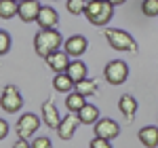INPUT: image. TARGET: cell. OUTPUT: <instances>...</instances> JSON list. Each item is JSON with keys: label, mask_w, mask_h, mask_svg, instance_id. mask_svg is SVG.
<instances>
[{"label": "cell", "mask_w": 158, "mask_h": 148, "mask_svg": "<svg viewBox=\"0 0 158 148\" xmlns=\"http://www.w3.org/2000/svg\"><path fill=\"white\" fill-rule=\"evenodd\" d=\"M61 45H63V38H61L59 30H40L34 36V51L44 59L53 55L55 51H59Z\"/></svg>", "instance_id": "6da1fadb"}, {"label": "cell", "mask_w": 158, "mask_h": 148, "mask_svg": "<svg viewBox=\"0 0 158 148\" xmlns=\"http://www.w3.org/2000/svg\"><path fill=\"white\" fill-rule=\"evenodd\" d=\"M85 15H86V19H89L93 25L103 28V25H108L110 19L114 17V4H110L108 0H95V2H89V4H86Z\"/></svg>", "instance_id": "7a4b0ae2"}, {"label": "cell", "mask_w": 158, "mask_h": 148, "mask_svg": "<svg viewBox=\"0 0 158 148\" xmlns=\"http://www.w3.org/2000/svg\"><path fill=\"white\" fill-rule=\"evenodd\" d=\"M106 40L110 47L116 51H124V53H137V42L135 38L124 32V30H106Z\"/></svg>", "instance_id": "3957f363"}, {"label": "cell", "mask_w": 158, "mask_h": 148, "mask_svg": "<svg viewBox=\"0 0 158 148\" xmlns=\"http://www.w3.org/2000/svg\"><path fill=\"white\" fill-rule=\"evenodd\" d=\"M103 76L110 85H122L129 76V66L122 62V59H114V62L106 63L103 68Z\"/></svg>", "instance_id": "277c9868"}, {"label": "cell", "mask_w": 158, "mask_h": 148, "mask_svg": "<svg viewBox=\"0 0 158 148\" xmlns=\"http://www.w3.org/2000/svg\"><path fill=\"white\" fill-rule=\"evenodd\" d=\"M0 106H2V110L9 112V114L21 110V106H23V98L19 95V91H17V87H15V85H6L4 89H2Z\"/></svg>", "instance_id": "5b68a950"}, {"label": "cell", "mask_w": 158, "mask_h": 148, "mask_svg": "<svg viewBox=\"0 0 158 148\" xmlns=\"http://www.w3.org/2000/svg\"><path fill=\"white\" fill-rule=\"evenodd\" d=\"M38 127H40V119H38L36 114H32V112H25L19 116V121L15 125V129H17V136L21 137V140H27L30 136H34L38 131Z\"/></svg>", "instance_id": "8992f818"}, {"label": "cell", "mask_w": 158, "mask_h": 148, "mask_svg": "<svg viewBox=\"0 0 158 148\" xmlns=\"http://www.w3.org/2000/svg\"><path fill=\"white\" fill-rule=\"evenodd\" d=\"M86 47H89V40L85 36H80V34H76V36H70L65 42H63V51L74 57V59H78V57H82L86 53Z\"/></svg>", "instance_id": "52a82bcc"}, {"label": "cell", "mask_w": 158, "mask_h": 148, "mask_svg": "<svg viewBox=\"0 0 158 148\" xmlns=\"http://www.w3.org/2000/svg\"><path fill=\"white\" fill-rule=\"evenodd\" d=\"M120 136V127L116 121L112 119H99V123H95V137H103V140H114Z\"/></svg>", "instance_id": "ba28073f"}, {"label": "cell", "mask_w": 158, "mask_h": 148, "mask_svg": "<svg viewBox=\"0 0 158 148\" xmlns=\"http://www.w3.org/2000/svg\"><path fill=\"white\" fill-rule=\"evenodd\" d=\"M40 11H42V7H40L38 0H21V2H19V17H21L23 24L36 21Z\"/></svg>", "instance_id": "9c48e42d"}, {"label": "cell", "mask_w": 158, "mask_h": 148, "mask_svg": "<svg viewBox=\"0 0 158 148\" xmlns=\"http://www.w3.org/2000/svg\"><path fill=\"white\" fill-rule=\"evenodd\" d=\"M61 121H63V119L59 116V110H57V106L53 104V99H47V102L42 104V123L47 125L49 129H59Z\"/></svg>", "instance_id": "30bf717a"}, {"label": "cell", "mask_w": 158, "mask_h": 148, "mask_svg": "<svg viewBox=\"0 0 158 148\" xmlns=\"http://www.w3.org/2000/svg\"><path fill=\"white\" fill-rule=\"evenodd\" d=\"M78 125H82L80 119H78V114H76V112H70V114L63 116L59 129H57V133H59L61 140H72L74 133H76V129H78Z\"/></svg>", "instance_id": "8fae6325"}, {"label": "cell", "mask_w": 158, "mask_h": 148, "mask_svg": "<svg viewBox=\"0 0 158 148\" xmlns=\"http://www.w3.org/2000/svg\"><path fill=\"white\" fill-rule=\"evenodd\" d=\"M47 63H49V68L55 74H63V72H68V68H70L72 59H70V55H68L65 51H55L53 55L47 57Z\"/></svg>", "instance_id": "7c38bea8"}, {"label": "cell", "mask_w": 158, "mask_h": 148, "mask_svg": "<svg viewBox=\"0 0 158 148\" xmlns=\"http://www.w3.org/2000/svg\"><path fill=\"white\" fill-rule=\"evenodd\" d=\"M36 24L40 25V30H55V25L59 24V15L53 7H42Z\"/></svg>", "instance_id": "4fadbf2b"}, {"label": "cell", "mask_w": 158, "mask_h": 148, "mask_svg": "<svg viewBox=\"0 0 158 148\" xmlns=\"http://www.w3.org/2000/svg\"><path fill=\"white\" fill-rule=\"evenodd\" d=\"M137 137H139V142L146 148H156L158 146V127H154V125L141 127L139 133H137Z\"/></svg>", "instance_id": "5bb4252c"}, {"label": "cell", "mask_w": 158, "mask_h": 148, "mask_svg": "<svg viewBox=\"0 0 158 148\" xmlns=\"http://www.w3.org/2000/svg\"><path fill=\"white\" fill-rule=\"evenodd\" d=\"M118 110L124 114V119L131 123L133 121V116H135V112H137V99L133 98V95H122L120 99H118Z\"/></svg>", "instance_id": "9a60e30c"}, {"label": "cell", "mask_w": 158, "mask_h": 148, "mask_svg": "<svg viewBox=\"0 0 158 148\" xmlns=\"http://www.w3.org/2000/svg\"><path fill=\"white\" fill-rule=\"evenodd\" d=\"M53 87H55V91H59V93H72L74 87H76V83L63 72V74H55V78H53Z\"/></svg>", "instance_id": "2e32d148"}, {"label": "cell", "mask_w": 158, "mask_h": 148, "mask_svg": "<svg viewBox=\"0 0 158 148\" xmlns=\"http://www.w3.org/2000/svg\"><path fill=\"white\" fill-rule=\"evenodd\" d=\"M78 119L82 125H93V123H99V108L93 106V104H86L82 110L78 112Z\"/></svg>", "instance_id": "e0dca14e"}, {"label": "cell", "mask_w": 158, "mask_h": 148, "mask_svg": "<svg viewBox=\"0 0 158 148\" xmlns=\"http://www.w3.org/2000/svg\"><path fill=\"white\" fill-rule=\"evenodd\" d=\"M86 106V98L85 95H80V93H76V91H72V93H68V98H65V108L70 112H78L82 110Z\"/></svg>", "instance_id": "ac0fdd59"}, {"label": "cell", "mask_w": 158, "mask_h": 148, "mask_svg": "<svg viewBox=\"0 0 158 148\" xmlns=\"http://www.w3.org/2000/svg\"><path fill=\"white\" fill-rule=\"evenodd\" d=\"M68 76L72 78L74 83H80V81H85L86 78V63H82L80 59H74L70 63V68H68Z\"/></svg>", "instance_id": "d6986e66"}, {"label": "cell", "mask_w": 158, "mask_h": 148, "mask_svg": "<svg viewBox=\"0 0 158 148\" xmlns=\"http://www.w3.org/2000/svg\"><path fill=\"white\" fill-rule=\"evenodd\" d=\"M15 15H19V2L17 0H0V17L11 19Z\"/></svg>", "instance_id": "ffe728a7"}, {"label": "cell", "mask_w": 158, "mask_h": 148, "mask_svg": "<svg viewBox=\"0 0 158 148\" xmlns=\"http://www.w3.org/2000/svg\"><path fill=\"white\" fill-rule=\"evenodd\" d=\"M74 91L80 93V95H85V98H89V95H93V93L97 91V83L91 81V78H85V81H80V83H76Z\"/></svg>", "instance_id": "44dd1931"}, {"label": "cell", "mask_w": 158, "mask_h": 148, "mask_svg": "<svg viewBox=\"0 0 158 148\" xmlns=\"http://www.w3.org/2000/svg\"><path fill=\"white\" fill-rule=\"evenodd\" d=\"M86 0H68L65 2V7H68V11L72 13V15H82L86 11Z\"/></svg>", "instance_id": "7402d4cb"}, {"label": "cell", "mask_w": 158, "mask_h": 148, "mask_svg": "<svg viewBox=\"0 0 158 148\" xmlns=\"http://www.w3.org/2000/svg\"><path fill=\"white\" fill-rule=\"evenodd\" d=\"M141 13L146 17H156L158 15V0H143L141 2Z\"/></svg>", "instance_id": "603a6c76"}, {"label": "cell", "mask_w": 158, "mask_h": 148, "mask_svg": "<svg viewBox=\"0 0 158 148\" xmlns=\"http://www.w3.org/2000/svg\"><path fill=\"white\" fill-rule=\"evenodd\" d=\"M11 51V36L6 30H0V55H6Z\"/></svg>", "instance_id": "cb8c5ba5"}, {"label": "cell", "mask_w": 158, "mask_h": 148, "mask_svg": "<svg viewBox=\"0 0 158 148\" xmlns=\"http://www.w3.org/2000/svg\"><path fill=\"white\" fill-rule=\"evenodd\" d=\"M32 148H53V142L47 136H42V137H36L32 142Z\"/></svg>", "instance_id": "d4e9b609"}, {"label": "cell", "mask_w": 158, "mask_h": 148, "mask_svg": "<svg viewBox=\"0 0 158 148\" xmlns=\"http://www.w3.org/2000/svg\"><path fill=\"white\" fill-rule=\"evenodd\" d=\"M89 148H112V144H110V140H103V137H93Z\"/></svg>", "instance_id": "484cf974"}, {"label": "cell", "mask_w": 158, "mask_h": 148, "mask_svg": "<svg viewBox=\"0 0 158 148\" xmlns=\"http://www.w3.org/2000/svg\"><path fill=\"white\" fill-rule=\"evenodd\" d=\"M13 148H32V144H30L27 140H21V137H19V140L13 144Z\"/></svg>", "instance_id": "4316f807"}, {"label": "cell", "mask_w": 158, "mask_h": 148, "mask_svg": "<svg viewBox=\"0 0 158 148\" xmlns=\"http://www.w3.org/2000/svg\"><path fill=\"white\" fill-rule=\"evenodd\" d=\"M6 133H9V125L2 119V121H0V137H6Z\"/></svg>", "instance_id": "83f0119b"}, {"label": "cell", "mask_w": 158, "mask_h": 148, "mask_svg": "<svg viewBox=\"0 0 158 148\" xmlns=\"http://www.w3.org/2000/svg\"><path fill=\"white\" fill-rule=\"evenodd\" d=\"M110 4H114V7H120V4H124L127 0H108Z\"/></svg>", "instance_id": "f1b7e54d"}, {"label": "cell", "mask_w": 158, "mask_h": 148, "mask_svg": "<svg viewBox=\"0 0 158 148\" xmlns=\"http://www.w3.org/2000/svg\"><path fill=\"white\" fill-rule=\"evenodd\" d=\"M86 2H95V0H86Z\"/></svg>", "instance_id": "f546056e"}, {"label": "cell", "mask_w": 158, "mask_h": 148, "mask_svg": "<svg viewBox=\"0 0 158 148\" xmlns=\"http://www.w3.org/2000/svg\"><path fill=\"white\" fill-rule=\"evenodd\" d=\"M17 2H21V0H17Z\"/></svg>", "instance_id": "4dcf8cb0"}]
</instances>
